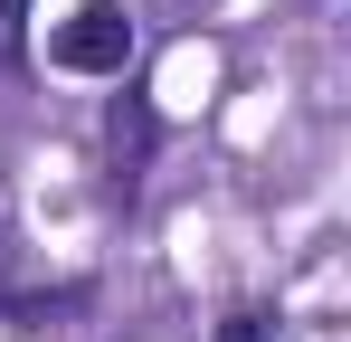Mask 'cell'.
<instances>
[{"label": "cell", "mask_w": 351, "mask_h": 342, "mask_svg": "<svg viewBox=\"0 0 351 342\" xmlns=\"http://www.w3.org/2000/svg\"><path fill=\"white\" fill-rule=\"evenodd\" d=\"M29 57V0H0V76Z\"/></svg>", "instance_id": "4"}, {"label": "cell", "mask_w": 351, "mask_h": 342, "mask_svg": "<svg viewBox=\"0 0 351 342\" xmlns=\"http://www.w3.org/2000/svg\"><path fill=\"white\" fill-rule=\"evenodd\" d=\"M66 76H123V57H133V19H123V0H76L58 19V38H48Z\"/></svg>", "instance_id": "1"}, {"label": "cell", "mask_w": 351, "mask_h": 342, "mask_svg": "<svg viewBox=\"0 0 351 342\" xmlns=\"http://www.w3.org/2000/svg\"><path fill=\"white\" fill-rule=\"evenodd\" d=\"M152 152H162V114H152V95H133V86H123L114 105H105V162H114V190H123V200L143 190Z\"/></svg>", "instance_id": "2"}, {"label": "cell", "mask_w": 351, "mask_h": 342, "mask_svg": "<svg viewBox=\"0 0 351 342\" xmlns=\"http://www.w3.org/2000/svg\"><path fill=\"white\" fill-rule=\"evenodd\" d=\"M95 304V285H48V295H0V314L19 323V333H58L66 314H86Z\"/></svg>", "instance_id": "3"}, {"label": "cell", "mask_w": 351, "mask_h": 342, "mask_svg": "<svg viewBox=\"0 0 351 342\" xmlns=\"http://www.w3.org/2000/svg\"><path fill=\"white\" fill-rule=\"evenodd\" d=\"M219 342H276V323H266V314H228V323H219Z\"/></svg>", "instance_id": "5"}]
</instances>
